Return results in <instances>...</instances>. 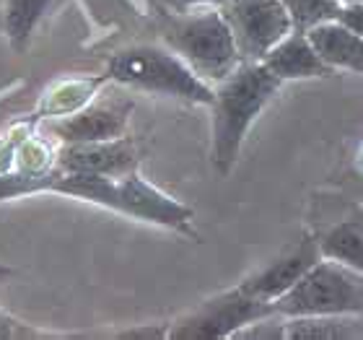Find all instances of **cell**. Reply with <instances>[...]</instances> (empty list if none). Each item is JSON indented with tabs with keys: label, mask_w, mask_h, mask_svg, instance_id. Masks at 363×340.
<instances>
[{
	"label": "cell",
	"mask_w": 363,
	"mask_h": 340,
	"mask_svg": "<svg viewBox=\"0 0 363 340\" xmlns=\"http://www.w3.org/2000/svg\"><path fill=\"white\" fill-rule=\"evenodd\" d=\"M275 314L270 302L250 296L242 286L220 291L169 322V338L174 340H220L239 335L244 327Z\"/></svg>",
	"instance_id": "cell-6"
},
{
	"label": "cell",
	"mask_w": 363,
	"mask_h": 340,
	"mask_svg": "<svg viewBox=\"0 0 363 340\" xmlns=\"http://www.w3.org/2000/svg\"><path fill=\"white\" fill-rule=\"evenodd\" d=\"M220 13L231 26L244 62H262L272 47L294 31V18L283 0H228Z\"/></svg>",
	"instance_id": "cell-7"
},
{
	"label": "cell",
	"mask_w": 363,
	"mask_h": 340,
	"mask_svg": "<svg viewBox=\"0 0 363 340\" xmlns=\"http://www.w3.org/2000/svg\"><path fill=\"white\" fill-rule=\"evenodd\" d=\"M106 81L128 89L179 99L189 104H213L216 89L197 76L187 62L169 47L133 45L109 55L104 70Z\"/></svg>",
	"instance_id": "cell-3"
},
{
	"label": "cell",
	"mask_w": 363,
	"mask_h": 340,
	"mask_svg": "<svg viewBox=\"0 0 363 340\" xmlns=\"http://www.w3.org/2000/svg\"><path fill=\"white\" fill-rule=\"evenodd\" d=\"M117 338H169V325H143V327H133V330L117 333Z\"/></svg>",
	"instance_id": "cell-19"
},
{
	"label": "cell",
	"mask_w": 363,
	"mask_h": 340,
	"mask_svg": "<svg viewBox=\"0 0 363 340\" xmlns=\"http://www.w3.org/2000/svg\"><path fill=\"white\" fill-rule=\"evenodd\" d=\"M286 340H356L363 338L361 314H306L286 317Z\"/></svg>",
	"instance_id": "cell-13"
},
{
	"label": "cell",
	"mask_w": 363,
	"mask_h": 340,
	"mask_svg": "<svg viewBox=\"0 0 363 340\" xmlns=\"http://www.w3.org/2000/svg\"><path fill=\"white\" fill-rule=\"evenodd\" d=\"M11 275H13V268H11V265H6V263H0V283H3V280H8Z\"/></svg>",
	"instance_id": "cell-21"
},
{
	"label": "cell",
	"mask_w": 363,
	"mask_h": 340,
	"mask_svg": "<svg viewBox=\"0 0 363 340\" xmlns=\"http://www.w3.org/2000/svg\"><path fill=\"white\" fill-rule=\"evenodd\" d=\"M57 0H3V34L16 53H23L37 26L52 13Z\"/></svg>",
	"instance_id": "cell-14"
},
{
	"label": "cell",
	"mask_w": 363,
	"mask_h": 340,
	"mask_svg": "<svg viewBox=\"0 0 363 340\" xmlns=\"http://www.w3.org/2000/svg\"><path fill=\"white\" fill-rule=\"evenodd\" d=\"M322 252H319V242L311 236H303L301 242L294 244L288 252L280 257L270 260L265 268H259L257 273H252L250 278H244L239 286L250 296H257L262 302H275L283 294H288L298 280L309 273V268L317 263Z\"/></svg>",
	"instance_id": "cell-10"
},
{
	"label": "cell",
	"mask_w": 363,
	"mask_h": 340,
	"mask_svg": "<svg viewBox=\"0 0 363 340\" xmlns=\"http://www.w3.org/2000/svg\"><path fill=\"white\" fill-rule=\"evenodd\" d=\"M13 338H42V333L31 330L18 319H13L3 307H0V340H13Z\"/></svg>",
	"instance_id": "cell-17"
},
{
	"label": "cell",
	"mask_w": 363,
	"mask_h": 340,
	"mask_svg": "<svg viewBox=\"0 0 363 340\" xmlns=\"http://www.w3.org/2000/svg\"><path fill=\"white\" fill-rule=\"evenodd\" d=\"M262 65L280 81H298V78H330L335 68H330L317 47L311 45L306 31H291L280 39L270 53L262 57Z\"/></svg>",
	"instance_id": "cell-11"
},
{
	"label": "cell",
	"mask_w": 363,
	"mask_h": 340,
	"mask_svg": "<svg viewBox=\"0 0 363 340\" xmlns=\"http://www.w3.org/2000/svg\"><path fill=\"white\" fill-rule=\"evenodd\" d=\"M340 3H358V0H340Z\"/></svg>",
	"instance_id": "cell-23"
},
{
	"label": "cell",
	"mask_w": 363,
	"mask_h": 340,
	"mask_svg": "<svg viewBox=\"0 0 363 340\" xmlns=\"http://www.w3.org/2000/svg\"><path fill=\"white\" fill-rule=\"evenodd\" d=\"M337 21L363 37V0H358V3H342L340 13H337Z\"/></svg>",
	"instance_id": "cell-18"
},
{
	"label": "cell",
	"mask_w": 363,
	"mask_h": 340,
	"mask_svg": "<svg viewBox=\"0 0 363 340\" xmlns=\"http://www.w3.org/2000/svg\"><path fill=\"white\" fill-rule=\"evenodd\" d=\"M0 29H3V3H0Z\"/></svg>",
	"instance_id": "cell-22"
},
{
	"label": "cell",
	"mask_w": 363,
	"mask_h": 340,
	"mask_svg": "<svg viewBox=\"0 0 363 340\" xmlns=\"http://www.w3.org/2000/svg\"><path fill=\"white\" fill-rule=\"evenodd\" d=\"M311 45L317 47L322 60L335 70H350L363 76V37L342 26L337 18L311 26L309 31Z\"/></svg>",
	"instance_id": "cell-12"
},
{
	"label": "cell",
	"mask_w": 363,
	"mask_h": 340,
	"mask_svg": "<svg viewBox=\"0 0 363 340\" xmlns=\"http://www.w3.org/2000/svg\"><path fill=\"white\" fill-rule=\"evenodd\" d=\"M161 39L208 84H220L244 62L220 8L172 16L161 26Z\"/></svg>",
	"instance_id": "cell-4"
},
{
	"label": "cell",
	"mask_w": 363,
	"mask_h": 340,
	"mask_svg": "<svg viewBox=\"0 0 363 340\" xmlns=\"http://www.w3.org/2000/svg\"><path fill=\"white\" fill-rule=\"evenodd\" d=\"M133 112V102H96L81 106L76 112L47 120V133L60 143H94V141H112L128 133V120Z\"/></svg>",
	"instance_id": "cell-8"
},
{
	"label": "cell",
	"mask_w": 363,
	"mask_h": 340,
	"mask_svg": "<svg viewBox=\"0 0 363 340\" xmlns=\"http://www.w3.org/2000/svg\"><path fill=\"white\" fill-rule=\"evenodd\" d=\"M45 192L78 197V200L101 205L130 219L179 229V231H187L195 219V211L189 205L167 195L164 190L143 180L138 172H130L125 177H104V174H76L55 169L50 180L45 182Z\"/></svg>",
	"instance_id": "cell-1"
},
{
	"label": "cell",
	"mask_w": 363,
	"mask_h": 340,
	"mask_svg": "<svg viewBox=\"0 0 363 340\" xmlns=\"http://www.w3.org/2000/svg\"><path fill=\"white\" fill-rule=\"evenodd\" d=\"M280 86L283 81L262 62H242L218 84L211 104V161L218 174L234 169L252 122L265 112Z\"/></svg>",
	"instance_id": "cell-2"
},
{
	"label": "cell",
	"mask_w": 363,
	"mask_h": 340,
	"mask_svg": "<svg viewBox=\"0 0 363 340\" xmlns=\"http://www.w3.org/2000/svg\"><path fill=\"white\" fill-rule=\"evenodd\" d=\"M288 13L294 18L296 31H309L311 26L335 21L340 13V0H283Z\"/></svg>",
	"instance_id": "cell-16"
},
{
	"label": "cell",
	"mask_w": 363,
	"mask_h": 340,
	"mask_svg": "<svg viewBox=\"0 0 363 340\" xmlns=\"http://www.w3.org/2000/svg\"><path fill=\"white\" fill-rule=\"evenodd\" d=\"M57 172L76 174H104V177H125L138 172V146L128 136L94 143H62L55 153Z\"/></svg>",
	"instance_id": "cell-9"
},
{
	"label": "cell",
	"mask_w": 363,
	"mask_h": 340,
	"mask_svg": "<svg viewBox=\"0 0 363 340\" xmlns=\"http://www.w3.org/2000/svg\"><path fill=\"white\" fill-rule=\"evenodd\" d=\"M280 317L306 314H361L363 273L330 257H319L288 294L272 302Z\"/></svg>",
	"instance_id": "cell-5"
},
{
	"label": "cell",
	"mask_w": 363,
	"mask_h": 340,
	"mask_svg": "<svg viewBox=\"0 0 363 340\" xmlns=\"http://www.w3.org/2000/svg\"><path fill=\"white\" fill-rule=\"evenodd\" d=\"M177 6H184V8H192V6H211V8H220L226 6L228 0H174Z\"/></svg>",
	"instance_id": "cell-20"
},
{
	"label": "cell",
	"mask_w": 363,
	"mask_h": 340,
	"mask_svg": "<svg viewBox=\"0 0 363 340\" xmlns=\"http://www.w3.org/2000/svg\"><path fill=\"white\" fill-rule=\"evenodd\" d=\"M322 257L337 260L363 273V211L353 213L350 219L337 221L317 239Z\"/></svg>",
	"instance_id": "cell-15"
}]
</instances>
